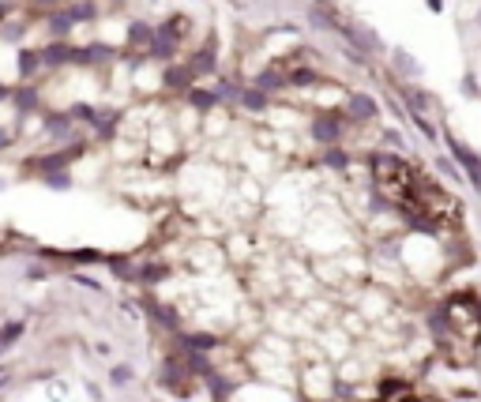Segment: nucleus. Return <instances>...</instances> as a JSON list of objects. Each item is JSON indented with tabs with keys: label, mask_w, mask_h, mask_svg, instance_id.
<instances>
[{
	"label": "nucleus",
	"mask_w": 481,
	"mask_h": 402,
	"mask_svg": "<svg viewBox=\"0 0 481 402\" xmlns=\"http://www.w3.org/2000/svg\"><path fill=\"white\" fill-rule=\"evenodd\" d=\"M240 102H245L252 113H264L271 98H267V91H259V86H248V91H240Z\"/></svg>",
	"instance_id": "obj_13"
},
{
	"label": "nucleus",
	"mask_w": 481,
	"mask_h": 402,
	"mask_svg": "<svg viewBox=\"0 0 481 402\" xmlns=\"http://www.w3.org/2000/svg\"><path fill=\"white\" fill-rule=\"evenodd\" d=\"M8 143H12V136H8V132H0V150H4Z\"/></svg>",
	"instance_id": "obj_32"
},
{
	"label": "nucleus",
	"mask_w": 481,
	"mask_h": 402,
	"mask_svg": "<svg viewBox=\"0 0 481 402\" xmlns=\"http://www.w3.org/2000/svg\"><path fill=\"white\" fill-rule=\"evenodd\" d=\"M4 94H12V91H8V86H0V98H4Z\"/></svg>",
	"instance_id": "obj_33"
},
{
	"label": "nucleus",
	"mask_w": 481,
	"mask_h": 402,
	"mask_svg": "<svg viewBox=\"0 0 481 402\" xmlns=\"http://www.w3.org/2000/svg\"><path fill=\"white\" fill-rule=\"evenodd\" d=\"M312 139H316V143H327V147H335L338 139H342V124H338L335 117H320V121L312 124Z\"/></svg>",
	"instance_id": "obj_7"
},
{
	"label": "nucleus",
	"mask_w": 481,
	"mask_h": 402,
	"mask_svg": "<svg viewBox=\"0 0 481 402\" xmlns=\"http://www.w3.org/2000/svg\"><path fill=\"white\" fill-rule=\"evenodd\" d=\"M166 83L177 86V91H192V68L184 64V68H166Z\"/></svg>",
	"instance_id": "obj_16"
},
{
	"label": "nucleus",
	"mask_w": 481,
	"mask_h": 402,
	"mask_svg": "<svg viewBox=\"0 0 481 402\" xmlns=\"http://www.w3.org/2000/svg\"><path fill=\"white\" fill-rule=\"evenodd\" d=\"M0 19H4V4H0Z\"/></svg>",
	"instance_id": "obj_36"
},
{
	"label": "nucleus",
	"mask_w": 481,
	"mask_h": 402,
	"mask_svg": "<svg viewBox=\"0 0 481 402\" xmlns=\"http://www.w3.org/2000/svg\"><path fill=\"white\" fill-rule=\"evenodd\" d=\"M402 98H406L410 110H418V113L429 110V98H425V91H410V86H402Z\"/></svg>",
	"instance_id": "obj_24"
},
{
	"label": "nucleus",
	"mask_w": 481,
	"mask_h": 402,
	"mask_svg": "<svg viewBox=\"0 0 481 402\" xmlns=\"http://www.w3.org/2000/svg\"><path fill=\"white\" fill-rule=\"evenodd\" d=\"M136 278L139 282H166L169 278V267L166 264H143V267H136Z\"/></svg>",
	"instance_id": "obj_14"
},
{
	"label": "nucleus",
	"mask_w": 481,
	"mask_h": 402,
	"mask_svg": "<svg viewBox=\"0 0 481 402\" xmlns=\"http://www.w3.org/2000/svg\"><path fill=\"white\" fill-rule=\"evenodd\" d=\"M316 4H323V8H327V4H331V0H316Z\"/></svg>",
	"instance_id": "obj_35"
},
{
	"label": "nucleus",
	"mask_w": 481,
	"mask_h": 402,
	"mask_svg": "<svg viewBox=\"0 0 481 402\" xmlns=\"http://www.w3.org/2000/svg\"><path fill=\"white\" fill-rule=\"evenodd\" d=\"M64 259H72V264H105V252H94V248H75V252H64Z\"/></svg>",
	"instance_id": "obj_20"
},
{
	"label": "nucleus",
	"mask_w": 481,
	"mask_h": 402,
	"mask_svg": "<svg viewBox=\"0 0 481 402\" xmlns=\"http://www.w3.org/2000/svg\"><path fill=\"white\" fill-rule=\"evenodd\" d=\"M23 331H27V323H23V320H12V323H4V328H0V354H4L8 346H15L19 339H23Z\"/></svg>",
	"instance_id": "obj_12"
},
{
	"label": "nucleus",
	"mask_w": 481,
	"mask_h": 402,
	"mask_svg": "<svg viewBox=\"0 0 481 402\" xmlns=\"http://www.w3.org/2000/svg\"><path fill=\"white\" fill-rule=\"evenodd\" d=\"M444 139H447V147H451V155H455V162H458V169L470 177V184L481 192V155L474 147H466V143H458V139L451 136V132H444Z\"/></svg>",
	"instance_id": "obj_4"
},
{
	"label": "nucleus",
	"mask_w": 481,
	"mask_h": 402,
	"mask_svg": "<svg viewBox=\"0 0 481 402\" xmlns=\"http://www.w3.org/2000/svg\"><path fill=\"white\" fill-rule=\"evenodd\" d=\"M184 30H188V19H184V15L166 19V23H162V27L155 30V46H150V57L169 60L173 53H177V46L184 41Z\"/></svg>",
	"instance_id": "obj_3"
},
{
	"label": "nucleus",
	"mask_w": 481,
	"mask_h": 402,
	"mask_svg": "<svg viewBox=\"0 0 481 402\" xmlns=\"http://www.w3.org/2000/svg\"><path fill=\"white\" fill-rule=\"evenodd\" d=\"M429 331L436 350L451 368L474 365L481 346V297L474 290H458L429 312Z\"/></svg>",
	"instance_id": "obj_1"
},
{
	"label": "nucleus",
	"mask_w": 481,
	"mask_h": 402,
	"mask_svg": "<svg viewBox=\"0 0 481 402\" xmlns=\"http://www.w3.org/2000/svg\"><path fill=\"white\" fill-rule=\"evenodd\" d=\"M463 86H466L470 94H477V79H474V75H466V79H463Z\"/></svg>",
	"instance_id": "obj_30"
},
{
	"label": "nucleus",
	"mask_w": 481,
	"mask_h": 402,
	"mask_svg": "<svg viewBox=\"0 0 481 402\" xmlns=\"http://www.w3.org/2000/svg\"><path fill=\"white\" fill-rule=\"evenodd\" d=\"M147 312L155 316L162 328H169V331H181V320H177V312H173L169 305H162V301H147Z\"/></svg>",
	"instance_id": "obj_9"
},
{
	"label": "nucleus",
	"mask_w": 481,
	"mask_h": 402,
	"mask_svg": "<svg viewBox=\"0 0 481 402\" xmlns=\"http://www.w3.org/2000/svg\"><path fill=\"white\" fill-rule=\"evenodd\" d=\"M188 68L192 75H207V72H214V41H207V46L195 53V57L188 60Z\"/></svg>",
	"instance_id": "obj_10"
},
{
	"label": "nucleus",
	"mask_w": 481,
	"mask_h": 402,
	"mask_svg": "<svg viewBox=\"0 0 481 402\" xmlns=\"http://www.w3.org/2000/svg\"><path fill=\"white\" fill-rule=\"evenodd\" d=\"M68 121H72V113H68V117H49V121H46V132L57 136V139L68 136Z\"/></svg>",
	"instance_id": "obj_26"
},
{
	"label": "nucleus",
	"mask_w": 481,
	"mask_h": 402,
	"mask_svg": "<svg viewBox=\"0 0 481 402\" xmlns=\"http://www.w3.org/2000/svg\"><path fill=\"white\" fill-rule=\"evenodd\" d=\"M128 46H139V49H150L155 46V30H150L147 23H132V30H128Z\"/></svg>",
	"instance_id": "obj_11"
},
{
	"label": "nucleus",
	"mask_w": 481,
	"mask_h": 402,
	"mask_svg": "<svg viewBox=\"0 0 481 402\" xmlns=\"http://www.w3.org/2000/svg\"><path fill=\"white\" fill-rule=\"evenodd\" d=\"M46 184H49V188H57V192H64V188H72V177H68V173H46Z\"/></svg>",
	"instance_id": "obj_28"
},
{
	"label": "nucleus",
	"mask_w": 481,
	"mask_h": 402,
	"mask_svg": "<svg viewBox=\"0 0 481 402\" xmlns=\"http://www.w3.org/2000/svg\"><path fill=\"white\" fill-rule=\"evenodd\" d=\"M41 64H49V68H60V64H75V53L72 46H64V41H53V46H41Z\"/></svg>",
	"instance_id": "obj_6"
},
{
	"label": "nucleus",
	"mask_w": 481,
	"mask_h": 402,
	"mask_svg": "<svg viewBox=\"0 0 481 402\" xmlns=\"http://www.w3.org/2000/svg\"><path fill=\"white\" fill-rule=\"evenodd\" d=\"M323 162H327V166H335V169H346V166H349V155H342L338 147H331V150L323 155Z\"/></svg>",
	"instance_id": "obj_27"
},
{
	"label": "nucleus",
	"mask_w": 481,
	"mask_h": 402,
	"mask_svg": "<svg viewBox=\"0 0 481 402\" xmlns=\"http://www.w3.org/2000/svg\"><path fill=\"white\" fill-rule=\"evenodd\" d=\"M290 79H286V72H259L256 75V86L259 91H278V86H286Z\"/></svg>",
	"instance_id": "obj_19"
},
{
	"label": "nucleus",
	"mask_w": 481,
	"mask_h": 402,
	"mask_svg": "<svg viewBox=\"0 0 481 402\" xmlns=\"http://www.w3.org/2000/svg\"><path fill=\"white\" fill-rule=\"evenodd\" d=\"M188 102L200 105V110H211L218 98H214V91H195V86H192V91H188Z\"/></svg>",
	"instance_id": "obj_25"
},
{
	"label": "nucleus",
	"mask_w": 481,
	"mask_h": 402,
	"mask_svg": "<svg viewBox=\"0 0 481 402\" xmlns=\"http://www.w3.org/2000/svg\"><path fill=\"white\" fill-rule=\"evenodd\" d=\"M15 105H19V110H34V105H38V91H34V86H15Z\"/></svg>",
	"instance_id": "obj_21"
},
{
	"label": "nucleus",
	"mask_w": 481,
	"mask_h": 402,
	"mask_svg": "<svg viewBox=\"0 0 481 402\" xmlns=\"http://www.w3.org/2000/svg\"><path fill=\"white\" fill-rule=\"evenodd\" d=\"M391 57H395V64H399V72H406L410 79H418V75H421V64L413 60V57H410L406 49H391Z\"/></svg>",
	"instance_id": "obj_17"
},
{
	"label": "nucleus",
	"mask_w": 481,
	"mask_h": 402,
	"mask_svg": "<svg viewBox=\"0 0 481 402\" xmlns=\"http://www.w3.org/2000/svg\"><path fill=\"white\" fill-rule=\"evenodd\" d=\"M72 23H75V19H72V12H57V15H49V30H53V38H57V41H64V34H68V30H72Z\"/></svg>",
	"instance_id": "obj_18"
},
{
	"label": "nucleus",
	"mask_w": 481,
	"mask_h": 402,
	"mask_svg": "<svg viewBox=\"0 0 481 402\" xmlns=\"http://www.w3.org/2000/svg\"><path fill=\"white\" fill-rule=\"evenodd\" d=\"M429 4V12H444V0H425Z\"/></svg>",
	"instance_id": "obj_31"
},
{
	"label": "nucleus",
	"mask_w": 481,
	"mask_h": 402,
	"mask_svg": "<svg viewBox=\"0 0 481 402\" xmlns=\"http://www.w3.org/2000/svg\"><path fill=\"white\" fill-rule=\"evenodd\" d=\"M214 98H218V102H233V98H240V86H237L233 79H218Z\"/></svg>",
	"instance_id": "obj_22"
},
{
	"label": "nucleus",
	"mask_w": 481,
	"mask_h": 402,
	"mask_svg": "<svg viewBox=\"0 0 481 402\" xmlns=\"http://www.w3.org/2000/svg\"><path fill=\"white\" fill-rule=\"evenodd\" d=\"M368 166L376 173V184H380V195H384L387 203H395L399 211H410L413 203H418V192L425 177L418 169L410 166L406 158L399 155H384V150H376L373 158H368Z\"/></svg>",
	"instance_id": "obj_2"
},
{
	"label": "nucleus",
	"mask_w": 481,
	"mask_h": 402,
	"mask_svg": "<svg viewBox=\"0 0 481 402\" xmlns=\"http://www.w3.org/2000/svg\"><path fill=\"white\" fill-rule=\"evenodd\" d=\"M222 342L218 335H207V331H200V335H177V346H184V350H195V354H203V350H214V346Z\"/></svg>",
	"instance_id": "obj_8"
},
{
	"label": "nucleus",
	"mask_w": 481,
	"mask_h": 402,
	"mask_svg": "<svg viewBox=\"0 0 481 402\" xmlns=\"http://www.w3.org/2000/svg\"><path fill=\"white\" fill-rule=\"evenodd\" d=\"M346 113H349V121H376V113H380V105H376V98H368V94H361L354 91L346 98Z\"/></svg>",
	"instance_id": "obj_5"
},
{
	"label": "nucleus",
	"mask_w": 481,
	"mask_h": 402,
	"mask_svg": "<svg viewBox=\"0 0 481 402\" xmlns=\"http://www.w3.org/2000/svg\"><path fill=\"white\" fill-rule=\"evenodd\" d=\"M38 68H41V53L38 49H23V53H19V75H23V79H30Z\"/></svg>",
	"instance_id": "obj_15"
},
{
	"label": "nucleus",
	"mask_w": 481,
	"mask_h": 402,
	"mask_svg": "<svg viewBox=\"0 0 481 402\" xmlns=\"http://www.w3.org/2000/svg\"><path fill=\"white\" fill-rule=\"evenodd\" d=\"M286 79H290L293 86H309V83L320 79V72H316V68H293V72L286 75Z\"/></svg>",
	"instance_id": "obj_23"
},
{
	"label": "nucleus",
	"mask_w": 481,
	"mask_h": 402,
	"mask_svg": "<svg viewBox=\"0 0 481 402\" xmlns=\"http://www.w3.org/2000/svg\"><path fill=\"white\" fill-rule=\"evenodd\" d=\"M418 402H436V398H425V395H418Z\"/></svg>",
	"instance_id": "obj_34"
},
{
	"label": "nucleus",
	"mask_w": 481,
	"mask_h": 402,
	"mask_svg": "<svg viewBox=\"0 0 481 402\" xmlns=\"http://www.w3.org/2000/svg\"><path fill=\"white\" fill-rule=\"evenodd\" d=\"M109 380H113V384H117V387H124V384H128V380H132V368H128V365H117V368H113V372H109Z\"/></svg>",
	"instance_id": "obj_29"
},
{
	"label": "nucleus",
	"mask_w": 481,
	"mask_h": 402,
	"mask_svg": "<svg viewBox=\"0 0 481 402\" xmlns=\"http://www.w3.org/2000/svg\"><path fill=\"white\" fill-rule=\"evenodd\" d=\"M477 23H481V15H477Z\"/></svg>",
	"instance_id": "obj_37"
}]
</instances>
